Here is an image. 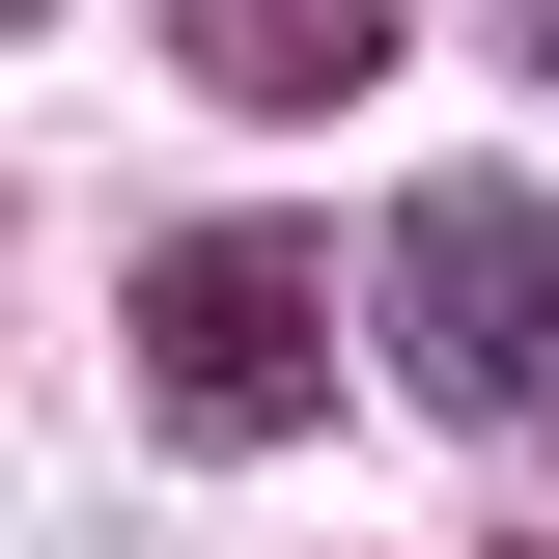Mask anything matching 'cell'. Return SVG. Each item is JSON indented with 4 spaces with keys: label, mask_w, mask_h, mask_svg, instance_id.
Instances as JSON below:
<instances>
[{
    "label": "cell",
    "mask_w": 559,
    "mask_h": 559,
    "mask_svg": "<svg viewBox=\"0 0 559 559\" xmlns=\"http://www.w3.org/2000/svg\"><path fill=\"white\" fill-rule=\"evenodd\" d=\"M503 57H532V84H559V0H503Z\"/></svg>",
    "instance_id": "4"
},
{
    "label": "cell",
    "mask_w": 559,
    "mask_h": 559,
    "mask_svg": "<svg viewBox=\"0 0 559 559\" xmlns=\"http://www.w3.org/2000/svg\"><path fill=\"white\" fill-rule=\"evenodd\" d=\"M197 84L224 112H364L392 84V0H197Z\"/></svg>",
    "instance_id": "3"
},
{
    "label": "cell",
    "mask_w": 559,
    "mask_h": 559,
    "mask_svg": "<svg viewBox=\"0 0 559 559\" xmlns=\"http://www.w3.org/2000/svg\"><path fill=\"white\" fill-rule=\"evenodd\" d=\"M0 28H28V0H0Z\"/></svg>",
    "instance_id": "5"
},
{
    "label": "cell",
    "mask_w": 559,
    "mask_h": 559,
    "mask_svg": "<svg viewBox=\"0 0 559 559\" xmlns=\"http://www.w3.org/2000/svg\"><path fill=\"white\" fill-rule=\"evenodd\" d=\"M140 392H168V448H308L336 280L280 252V224H168V252H140Z\"/></svg>",
    "instance_id": "2"
},
{
    "label": "cell",
    "mask_w": 559,
    "mask_h": 559,
    "mask_svg": "<svg viewBox=\"0 0 559 559\" xmlns=\"http://www.w3.org/2000/svg\"><path fill=\"white\" fill-rule=\"evenodd\" d=\"M392 392L476 419V448H532V419H559V197H503V168L392 197Z\"/></svg>",
    "instance_id": "1"
}]
</instances>
